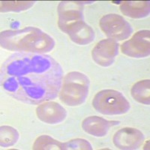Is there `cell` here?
I'll return each mask as SVG.
<instances>
[{
	"label": "cell",
	"mask_w": 150,
	"mask_h": 150,
	"mask_svg": "<svg viewBox=\"0 0 150 150\" xmlns=\"http://www.w3.org/2000/svg\"><path fill=\"white\" fill-rule=\"evenodd\" d=\"M63 70L48 55L15 53L1 68V86L6 93L25 104H40L58 96Z\"/></svg>",
	"instance_id": "1"
},
{
	"label": "cell",
	"mask_w": 150,
	"mask_h": 150,
	"mask_svg": "<svg viewBox=\"0 0 150 150\" xmlns=\"http://www.w3.org/2000/svg\"><path fill=\"white\" fill-rule=\"evenodd\" d=\"M2 48L17 53H44L51 51L55 41L38 28L29 26L18 30H5L0 35Z\"/></svg>",
	"instance_id": "2"
},
{
	"label": "cell",
	"mask_w": 150,
	"mask_h": 150,
	"mask_svg": "<svg viewBox=\"0 0 150 150\" xmlns=\"http://www.w3.org/2000/svg\"><path fill=\"white\" fill-rule=\"evenodd\" d=\"M89 77L78 71L68 73L64 78L59 92V99L62 102L70 107L83 104L89 90Z\"/></svg>",
	"instance_id": "3"
},
{
	"label": "cell",
	"mask_w": 150,
	"mask_h": 150,
	"mask_svg": "<svg viewBox=\"0 0 150 150\" xmlns=\"http://www.w3.org/2000/svg\"><path fill=\"white\" fill-rule=\"evenodd\" d=\"M92 106L96 111L108 116L125 114L131 108L123 94L113 89H104L98 92L93 98Z\"/></svg>",
	"instance_id": "4"
},
{
	"label": "cell",
	"mask_w": 150,
	"mask_h": 150,
	"mask_svg": "<svg viewBox=\"0 0 150 150\" xmlns=\"http://www.w3.org/2000/svg\"><path fill=\"white\" fill-rule=\"evenodd\" d=\"M101 30L105 35L116 41H123L131 36L132 27L123 17L116 14H110L101 17L99 23Z\"/></svg>",
	"instance_id": "5"
},
{
	"label": "cell",
	"mask_w": 150,
	"mask_h": 150,
	"mask_svg": "<svg viewBox=\"0 0 150 150\" xmlns=\"http://www.w3.org/2000/svg\"><path fill=\"white\" fill-rule=\"evenodd\" d=\"M58 26L65 33L74 23L83 20V5L80 2H61L58 6Z\"/></svg>",
	"instance_id": "6"
},
{
	"label": "cell",
	"mask_w": 150,
	"mask_h": 150,
	"mask_svg": "<svg viewBox=\"0 0 150 150\" xmlns=\"http://www.w3.org/2000/svg\"><path fill=\"white\" fill-rule=\"evenodd\" d=\"M149 30H140L135 33L131 39L121 45L123 54L132 58H143L150 54Z\"/></svg>",
	"instance_id": "7"
},
{
	"label": "cell",
	"mask_w": 150,
	"mask_h": 150,
	"mask_svg": "<svg viewBox=\"0 0 150 150\" xmlns=\"http://www.w3.org/2000/svg\"><path fill=\"white\" fill-rule=\"evenodd\" d=\"M119 53V44L112 39L99 41L92 52V59L98 65L109 67L114 62Z\"/></svg>",
	"instance_id": "8"
},
{
	"label": "cell",
	"mask_w": 150,
	"mask_h": 150,
	"mask_svg": "<svg viewBox=\"0 0 150 150\" xmlns=\"http://www.w3.org/2000/svg\"><path fill=\"white\" fill-rule=\"evenodd\" d=\"M144 139V135L140 130L124 128L116 131L112 140L114 145L120 149L133 150L140 148Z\"/></svg>",
	"instance_id": "9"
},
{
	"label": "cell",
	"mask_w": 150,
	"mask_h": 150,
	"mask_svg": "<svg viewBox=\"0 0 150 150\" xmlns=\"http://www.w3.org/2000/svg\"><path fill=\"white\" fill-rule=\"evenodd\" d=\"M36 115L43 122L55 125L63 122L67 116L66 110L54 101H45L38 106Z\"/></svg>",
	"instance_id": "10"
},
{
	"label": "cell",
	"mask_w": 150,
	"mask_h": 150,
	"mask_svg": "<svg viewBox=\"0 0 150 150\" xmlns=\"http://www.w3.org/2000/svg\"><path fill=\"white\" fill-rule=\"evenodd\" d=\"M120 122L108 121L99 116H89L83 121L82 128L85 132L97 137H102L107 135L110 128L118 125Z\"/></svg>",
	"instance_id": "11"
},
{
	"label": "cell",
	"mask_w": 150,
	"mask_h": 150,
	"mask_svg": "<svg viewBox=\"0 0 150 150\" xmlns=\"http://www.w3.org/2000/svg\"><path fill=\"white\" fill-rule=\"evenodd\" d=\"M65 33L69 35L72 41L80 45L90 44L94 41L96 37L92 28L87 25L84 21H80L72 25L67 29Z\"/></svg>",
	"instance_id": "12"
},
{
	"label": "cell",
	"mask_w": 150,
	"mask_h": 150,
	"mask_svg": "<svg viewBox=\"0 0 150 150\" xmlns=\"http://www.w3.org/2000/svg\"><path fill=\"white\" fill-rule=\"evenodd\" d=\"M120 8L122 13L127 17L143 18L149 14V1H125L122 2Z\"/></svg>",
	"instance_id": "13"
},
{
	"label": "cell",
	"mask_w": 150,
	"mask_h": 150,
	"mask_svg": "<svg viewBox=\"0 0 150 150\" xmlns=\"http://www.w3.org/2000/svg\"><path fill=\"white\" fill-rule=\"evenodd\" d=\"M131 96L139 103L149 105L150 104V81L149 80H140L134 84L131 90Z\"/></svg>",
	"instance_id": "14"
},
{
	"label": "cell",
	"mask_w": 150,
	"mask_h": 150,
	"mask_svg": "<svg viewBox=\"0 0 150 150\" xmlns=\"http://www.w3.org/2000/svg\"><path fill=\"white\" fill-rule=\"evenodd\" d=\"M19 139L18 131L11 126H1L0 128V145L2 147L14 146Z\"/></svg>",
	"instance_id": "15"
},
{
	"label": "cell",
	"mask_w": 150,
	"mask_h": 150,
	"mask_svg": "<svg viewBox=\"0 0 150 150\" xmlns=\"http://www.w3.org/2000/svg\"><path fill=\"white\" fill-rule=\"evenodd\" d=\"M33 149L35 150L62 149V143L48 135H41L36 139Z\"/></svg>",
	"instance_id": "16"
},
{
	"label": "cell",
	"mask_w": 150,
	"mask_h": 150,
	"mask_svg": "<svg viewBox=\"0 0 150 150\" xmlns=\"http://www.w3.org/2000/svg\"><path fill=\"white\" fill-rule=\"evenodd\" d=\"M1 12H20L33 7L35 3L33 1H3L1 2Z\"/></svg>",
	"instance_id": "17"
},
{
	"label": "cell",
	"mask_w": 150,
	"mask_h": 150,
	"mask_svg": "<svg viewBox=\"0 0 150 150\" xmlns=\"http://www.w3.org/2000/svg\"><path fill=\"white\" fill-rule=\"evenodd\" d=\"M62 149L72 150V149H92V146L87 140L84 139H74L66 143H62Z\"/></svg>",
	"instance_id": "18"
}]
</instances>
